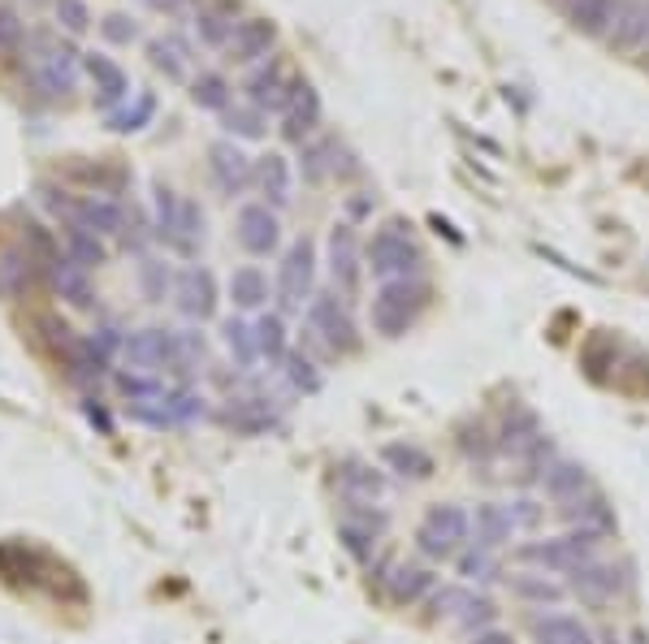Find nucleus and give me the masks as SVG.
<instances>
[{"label":"nucleus","instance_id":"1","mask_svg":"<svg viewBox=\"0 0 649 644\" xmlns=\"http://www.w3.org/2000/svg\"><path fill=\"white\" fill-rule=\"evenodd\" d=\"M429 307V286L420 277H399V282H381L373 295V329L381 338H402L420 312Z\"/></svg>","mask_w":649,"mask_h":644},{"label":"nucleus","instance_id":"2","mask_svg":"<svg viewBox=\"0 0 649 644\" xmlns=\"http://www.w3.org/2000/svg\"><path fill=\"white\" fill-rule=\"evenodd\" d=\"M420 264H425V251H420L416 234L402 221H390V225H381L373 234V243H368V268H373V277H381V282L416 277Z\"/></svg>","mask_w":649,"mask_h":644},{"label":"nucleus","instance_id":"3","mask_svg":"<svg viewBox=\"0 0 649 644\" xmlns=\"http://www.w3.org/2000/svg\"><path fill=\"white\" fill-rule=\"evenodd\" d=\"M468 537H472V519H468V510L463 506H429L425 510V519H420V528H416V546L425 558H433V562H447V558H459L463 546H468Z\"/></svg>","mask_w":649,"mask_h":644},{"label":"nucleus","instance_id":"4","mask_svg":"<svg viewBox=\"0 0 649 644\" xmlns=\"http://www.w3.org/2000/svg\"><path fill=\"white\" fill-rule=\"evenodd\" d=\"M598 546H601V532H585V528H572V532H563V537H546V541H528V546L515 549V558L520 562H537V567H546V571H576L580 562H589V558H598Z\"/></svg>","mask_w":649,"mask_h":644},{"label":"nucleus","instance_id":"5","mask_svg":"<svg viewBox=\"0 0 649 644\" xmlns=\"http://www.w3.org/2000/svg\"><path fill=\"white\" fill-rule=\"evenodd\" d=\"M307 334L329 350V355H347L359 347V334H355V320L347 312V298L338 291H325V295H312L307 303Z\"/></svg>","mask_w":649,"mask_h":644},{"label":"nucleus","instance_id":"6","mask_svg":"<svg viewBox=\"0 0 649 644\" xmlns=\"http://www.w3.org/2000/svg\"><path fill=\"white\" fill-rule=\"evenodd\" d=\"M433 619L438 623H454L463 632H485L499 619V605L490 597L463 589V584H447V589L433 593Z\"/></svg>","mask_w":649,"mask_h":644},{"label":"nucleus","instance_id":"7","mask_svg":"<svg viewBox=\"0 0 649 644\" xmlns=\"http://www.w3.org/2000/svg\"><path fill=\"white\" fill-rule=\"evenodd\" d=\"M78 87V52L70 44H52L31 65V92L40 99H65Z\"/></svg>","mask_w":649,"mask_h":644},{"label":"nucleus","instance_id":"8","mask_svg":"<svg viewBox=\"0 0 649 644\" xmlns=\"http://www.w3.org/2000/svg\"><path fill=\"white\" fill-rule=\"evenodd\" d=\"M312 282H316V247L312 239H295L282 268H278V298L286 312H303V303H312Z\"/></svg>","mask_w":649,"mask_h":644},{"label":"nucleus","instance_id":"9","mask_svg":"<svg viewBox=\"0 0 649 644\" xmlns=\"http://www.w3.org/2000/svg\"><path fill=\"white\" fill-rule=\"evenodd\" d=\"M122 359L130 372H165V368H178V338L174 329H139V334H126L122 342Z\"/></svg>","mask_w":649,"mask_h":644},{"label":"nucleus","instance_id":"10","mask_svg":"<svg viewBox=\"0 0 649 644\" xmlns=\"http://www.w3.org/2000/svg\"><path fill=\"white\" fill-rule=\"evenodd\" d=\"M208 173H212V182H217V191L226 199L243 196L251 182H255V165H251V156L239 144H230V139H217L212 148H208Z\"/></svg>","mask_w":649,"mask_h":644},{"label":"nucleus","instance_id":"11","mask_svg":"<svg viewBox=\"0 0 649 644\" xmlns=\"http://www.w3.org/2000/svg\"><path fill=\"white\" fill-rule=\"evenodd\" d=\"M542 485H546L549 502L558 506V515L576 510L585 497L598 489V485L589 481V472H585L580 463H572V458H554V463L546 467V476H542Z\"/></svg>","mask_w":649,"mask_h":644},{"label":"nucleus","instance_id":"12","mask_svg":"<svg viewBox=\"0 0 649 644\" xmlns=\"http://www.w3.org/2000/svg\"><path fill=\"white\" fill-rule=\"evenodd\" d=\"M381 532H386V515L373 510V506H347V515H343V524H338V541L347 546V553L355 562H368V558H373Z\"/></svg>","mask_w":649,"mask_h":644},{"label":"nucleus","instance_id":"13","mask_svg":"<svg viewBox=\"0 0 649 644\" xmlns=\"http://www.w3.org/2000/svg\"><path fill=\"white\" fill-rule=\"evenodd\" d=\"M567 589L580 597L585 605H610L619 597V589H624V580H619V567L615 562L589 558L576 571H567Z\"/></svg>","mask_w":649,"mask_h":644},{"label":"nucleus","instance_id":"14","mask_svg":"<svg viewBox=\"0 0 649 644\" xmlns=\"http://www.w3.org/2000/svg\"><path fill=\"white\" fill-rule=\"evenodd\" d=\"M329 277H334V286H338L343 298L359 291L364 260H359V239H355L350 225H334L329 230Z\"/></svg>","mask_w":649,"mask_h":644},{"label":"nucleus","instance_id":"15","mask_svg":"<svg viewBox=\"0 0 649 644\" xmlns=\"http://www.w3.org/2000/svg\"><path fill=\"white\" fill-rule=\"evenodd\" d=\"M40 273H44V264L22 243L18 247H0V298H9V303L27 298L40 286Z\"/></svg>","mask_w":649,"mask_h":644},{"label":"nucleus","instance_id":"16","mask_svg":"<svg viewBox=\"0 0 649 644\" xmlns=\"http://www.w3.org/2000/svg\"><path fill=\"white\" fill-rule=\"evenodd\" d=\"M174 298H178V312L187 320H208L217 312V282H212V273L200 268V264L182 268L178 282H174Z\"/></svg>","mask_w":649,"mask_h":644},{"label":"nucleus","instance_id":"17","mask_svg":"<svg viewBox=\"0 0 649 644\" xmlns=\"http://www.w3.org/2000/svg\"><path fill=\"white\" fill-rule=\"evenodd\" d=\"M316 126H321V96H316V87L312 83H295L291 87V99H286V108H282V135L291 139V144H307L312 135H316Z\"/></svg>","mask_w":649,"mask_h":644},{"label":"nucleus","instance_id":"18","mask_svg":"<svg viewBox=\"0 0 649 644\" xmlns=\"http://www.w3.org/2000/svg\"><path fill=\"white\" fill-rule=\"evenodd\" d=\"M49 286L52 295L61 298V303H70V307H78V312H87V307H96V291H92V273L83 268V264H74L70 255H56L49 264Z\"/></svg>","mask_w":649,"mask_h":644},{"label":"nucleus","instance_id":"19","mask_svg":"<svg viewBox=\"0 0 649 644\" xmlns=\"http://www.w3.org/2000/svg\"><path fill=\"white\" fill-rule=\"evenodd\" d=\"M239 243L251 255H273L282 243V225H278V212L269 203H248L239 212Z\"/></svg>","mask_w":649,"mask_h":644},{"label":"nucleus","instance_id":"20","mask_svg":"<svg viewBox=\"0 0 649 644\" xmlns=\"http://www.w3.org/2000/svg\"><path fill=\"white\" fill-rule=\"evenodd\" d=\"M338 494H343L347 506H377L386 497V472H377L373 463L347 458L338 467Z\"/></svg>","mask_w":649,"mask_h":644},{"label":"nucleus","instance_id":"21","mask_svg":"<svg viewBox=\"0 0 649 644\" xmlns=\"http://www.w3.org/2000/svg\"><path fill=\"white\" fill-rule=\"evenodd\" d=\"M83 70L92 74V83H96V104L101 108H117V104H126L130 99V78H126V70L113 61V56H104V52H87L83 56Z\"/></svg>","mask_w":649,"mask_h":644},{"label":"nucleus","instance_id":"22","mask_svg":"<svg viewBox=\"0 0 649 644\" xmlns=\"http://www.w3.org/2000/svg\"><path fill=\"white\" fill-rule=\"evenodd\" d=\"M273 44H278V27H273L269 18H248V22L234 27V35H230V44H226V56H230L234 65H251V61L269 56Z\"/></svg>","mask_w":649,"mask_h":644},{"label":"nucleus","instance_id":"23","mask_svg":"<svg viewBox=\"0 0 649 644\" xmlns=\"http://www.w3.org/2000/svg\"><path fill=\"white\" fill-rule=\"evenodd\" d=\"M291 87H295V83L286 78V70H282L278 61H269V65H260L248 78V104L251 108H260V113H282L286 99H291Z\"/></svg>","mask_w":649,"mask_h":644},{"label":"nucleus","instance_id":"24","mask_svg":"<svg viewBox=\"0 0 649 644\" xmlns=\"http://www.w3.org/2000/svg\"><path fill=\"white\" fill-rule=\"evenodd\" d=\"M255 187H260V196L264 203L278 212V208H286L291 199H295V182H291V160L282 156V151H269V156H260L255 160Z\"/></svg>","mask_w":649,"mask_h":644},{"label":"nucleus","instance_id":"25","mask_svg":"<svg viewBox=\"0 0 649 644\" xmlns=\"http://www.w3.org/2000/svg\"><path fill=\"white\" fill-rule=\"evenodd\" d=\"M606 40L615 49H637L649 40V0H619Z\"/></svg>","mask_w":649,"mask_h":644},{"label":"nucleus","instance_id":"26","mask_svg":"<svg viewBox=\"0 0 649 644\" xmlns=\"http://www.w3.org/2000/svg\"><path fill=\"white\" fill-rule=\"evenodd\" d=\"M191 40L187 35H178V31H165V35H156L148 44V61L151 70H160L165 78H187V70H191Z\"/></svg>","mask_w":649,"mask_h":644},{"label":"nucleus","instance_id":"27","mask_svg":"<svg viewBox=\"0 0 649 644\" xmlns=\"http://www.w3.org/2000/svg\"><path fill=\"white\" fill-rule=\"evenodd\" d=\"M381 463H386V472H395L402 481H429L433 476V454L425 446H416V442L381 446Z\"/></svg>","mask_w":649,"mask_h":644},{"label":"nucleus","instance_id":"28","mask_svg":"<svg viewBox=\"0 0 649 644\" xmlns=\"http://www.w3.org/2000/svg\"><path fill=\"white\" fill-rule=\"evenodd\" d=\"M472 532H477V546L481 549H502L511 541L515 524H511V510L499 502H481L477 515H472Z\"/></svg>","mask_w":649,"mask_h":644},{"label":"nucleus","instance_id":"29","mask_svg":"<svg viewBox=\"0 0 649 644\" xmlns=\"http://www.w3.org/2000/svg\"><path fill=\"white\" fill-rule=\"evenodd\" d=\"M226 424L239 433H269V429H278V411L269 398H234L226 407Z\"/></svg>","mask_w":649,"mask_h":644},{"label":"nucleus","instance_id":"30","mask_svg":"<svg viewBox=\"0 0 649 644\" xmlns=\"http://www.w3.org/2000/svg\"><path fill=\"white\" fill-rule=\"evenodd\" d=\"M528 627H533L537 644H594L589 627L580 619H572V614H537Z\"/></svg>","mask_w":649,"mask_h":644},{"label":"nucleus","instance_id":"31","mask_svg":"<svg viewBox=\"0 0 649 644\" xmlns=\"http://www.w3.org/2000/svg\"><path fill=\"white\" fill-rule=\"evenodd\" d=\"M61 243H65V255H70L74 264H83L87 273L101 268L104 260H108L104 239L101 234H92V230H83V225H61Z\"/></svg>","mask_w":649,"mask_h":644},{"label":"nucleus","instance_id":"32","mask_svg":"<svg viewBox=\"0 0 649 644\" xmlns=\"http://www.w3.org/2000/svg\"><path fill=\"white\" fill-rule=\"evenodd\" d=\"M151 117H156V96H151V92H135L130 104H122V108H113V113L104 117V126H108L113 135H139Z\"/></svg>","mask_w":649,"mask_h":644},{"label":"nucleus","instance_id":"33","mask_svg":"<svg viewBox=\"0 0 649 644\" xmlns=\"http://www.w3.org/2000/svg\"><path fill=\"white\" fill-rule=\"evenodd\" d=\"M230 298H234V307H239V312H255V307H264V303H269V277H264L255 264L234 268V277H230Z\"/></svg>","mask_w":649,"mask_h":644},{"label":"nucleus","instance_id":"34","mask_svg":"<svg viewBox=\"0 0 649 644\" xmlns=\"http://www.w3.org/2000/svg\"><path fill=\"white\" fill-rule=\"evenodd\" d=\"M615 4L619 0H567V18L585 35H606L610 31V18H615Z\"/></svg>","mask_w":649,"mask_h":644},{"label":"nucleus","instance_id":"35","mask_svg":"<svg viewBox=\"0 0 649 644\" xmlns=\"http://www.w3.org/2000/svg\"><path fill=\"white\" fill-rule=\"evenodd\" d=\"M386 589H390V597H395L399 605H407V601H420V597L433 589V576H429L425 567H416V562H399V567L386 576Z\"/></svg>","mask_w":649,"mask_h":644},{"label":"nucleus","instance_id":"36","mask_svg":"<svg viewBox=\"0 0 649 644\" xmlns=\"http://www.w3.org/2000/svg\"><path fill=\"white\" fill-rule=\"evenodd\" d=\"M234 18H230V9H196V31H200V44L208 49H226L230 44V35H234Z\"/></svg>","mask_w":649,"mask_h":644},{"label":"nucleus","instance_id":"37","mask_svg":"<svg viewBox=\"0 0 649 644\" xmlns=\"http://www.w3.org/2000/svg\"><path fill=\"white\" fill-rule=\"evenodd\" d=\"M221 338H226V347H230L239 368H251V363L260 359V350H255V325H248V320L230 316V320L221 325Z\"/></svg>","mask_w":649,"mask_h":644},{"label":"nucleus","instance_id":"38","mask_svg":"<svg viewBox=\"0 0 649 644\" xmlns=\"http://www.w3.org/2000/svg\"><path fill=\"white\" fill-rule=\"evenodd\" d=\"M282 377L291 381V390L295 394H321V386H325V377L316 372V363L300 355V350H286V359H282Z\"/></svg>","mask_w":649,"mask_h":644},{"label":"nucleus","instance_id":"39","mask_svg":"<svg viewBox=\"0 0 649 644\" xmlns=\"http://www.w3.org/2000/svg\"><path fill=\"white\" fill-rule=\"evenodd\" d=\"M174 268L165 264V260H156V255H144V264H139V286H144V295L148 303H165V298L174 295Z\"/></svg>","mask_w":649,"mask_h":644},{"label":"nucleus","instance_id":"40","mask_svg":"<svg viewBox=\"0 0 649 644\" xmlns=\"http://www.w3.org/2000/svg\"><path fill=\"white\" fill-rule=\"evenodd\" d=\"M255 350L269 363H282L286 359V325H282V316H260L255 320Z\"/></svg>","mask_w":649,"mask_h":644},{"label":"nucleus","instance_id":"41","mask_svg":"<svg viewBox=\"0 0 649 644\" xmlns=\"http://www.w3.org/2000/svg\"><path fill=\"white\" fill-rule=\"evenodd\" d=\"M506 589L515 597H524V601H558L563 597V589L554 584V580H546V576H533V571H515V576H506Z\"/></svg>","mask_w":649,"mask_h":644},{"label":"nucleus","instance_id":"42","mask_svg":"<svg viewBox=\"0 0 649 644\" xmlns=\"http://www.w3.org/2000/svg\"><path fill=\"white\" fill-rule=\"evenodd\" d=\"M191 99H196L200 108L226 113V108H230V83H226L221 74H200V78L191 83Z\"/></svg>","mask_w":649,"mask_h":644},{"label":"nucleus","instance_id":"43","mask_svg":"<svg viewBox=\"0 0 649 644\" xmlns=\"http://www.w3.org/2000/svg\"><path fill=\"white\" fill-rule=\"evenodd\" d=\"M226 130L234 139H260L264 135V113L251 108V104H234V108H226Z\"/></svg>","mask_w":649,"mask_h":644},{"label":"nucleus","instance_id":"44","mask_svg":"<svg viewBox=\"0 0 649 644\" xmlns=\"http://www.w3.org/2000/svg\"><path fill=\"white\" fill-rule=\"evenodd\" d=\"M459 576L463 580H494L499 576V562H494V549H481V546H472L468 553H459Z\"/></svg>","mask_w":649,"mask_h":644},{"label":"nucleus","instance_id":"45","mask_svg":"<svg viewBox=\"0 0 649 644\" xmlns=\"http://www.w3.org/2000/svg\"><path fill=\"white\" fill-rule=\"evenodd\" d=\"M27 44V22L9 9V4H0V56L9 61V56H18Z\"/></svg>","mask_w":649,"mask_h":644},{"label":"nucleus","instance_id":"46","mask_svg":"<svg viewBox=\"0 0 649 644\" xmlns=\"http://www.w3.org/2000/svg\"><path fill=\"white\" fill-rule=\"evenodd\" d=\"M52 13H56V22H61V31H70V35H83V31L92 27L87 0H52Z\"/></svg>","mask_w":649,"mask_h":644},{"label":"nucleus","instance_id":"47","mask_svg":"<svg viewBox=\"0 0 649 644\" xmlns=\"http://www.w3.org/2000/svg\"><path fill=\"white\" fill-rule=\"evenodd\" d=\"M165 411H169L174 424H191V420H200L203 415V398L191 394V390H169V394H165Z\"/></svg>","mask_w":649,"mask_h":644},{"label":"nucleus","instance_id":"48","mask_svg":"<svg viewBox=\"0 0 649 644\" xmlns=\"http://www.w3.org/2000/svg\"><path fill=\"white\" fill-rule=\"evenodd\" d=\"M174 338H178V372H191V368H200L208 347H203L200 329H174Z\"/></svg>","mask_w":649,"mask_h":644},{"label":"nucleus","instance_id":"49","mask_svg":"<svg viewBox=\"0 0 649 644\" xmlns=\"http://www.w3.org/2000/svg\"><path fill=\"white\" fill-rule=\"evenodd\" d=\"M101 31L108 44H135V40H139V22H135L130 13H108L101 22Z\"/></svg>","mask_w":649,"mask_h":644},{"label":"nucleus","instance_id":"50","mask_svg":"<svg viewBox=\"0 0 649 644\" xmlns=\"http://www.w3.org/2000/svg\"><path fill=\"white\" fill-rule=\"evenodd\" d=\"M542 515H546V510H542L533 497H520V502L511 506V524H520V528H537V524H542Z\"/></svg>","mask_w":649,"mask_h":644},{"label":"nucleus","instance_id":"51","mask_svg":"<svg viewBox=\"0 0 649 644\" xmlns=\"http://www.w3.org/2000/svg\"><path fill=\"white\" fill-rule=\"evenodd\" d=\"M156 13H169V18H178V13H187V9H196V0H148Z\"/></svg>","mask_w":649,"mask_h":644},{"label":"nucleus","instance_id":"52","mask_svg":"<svg viewBox=\"0 0 649 644\" xmlns=\"http://www.w3.org/2000/svg\"><path fill=\"white\" fill-rule=\"evenodd\" d=\"M83 411H87V420H92V424H101V433H104V437L113 433V420L104 415V407H96V398H87V402H83Z\"/></svg>","mask_w":649,"mask_h":644},{"label":"nucleus","instance_id":"53","mask_svg":"<svg viewBox=\"0 0 649 644\" xmlns=\"http://www.w3.org/2000/svg\"><path fill=\"white\" fill-rule=\"evenodd\" d=\"M468 644H515V641H511L506 632H499V627H485V632H477Z\"/></svg>","mask_w":649,"mask_h":644}]
</instances>
